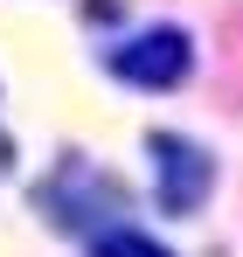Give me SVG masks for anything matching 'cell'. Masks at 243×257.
Returning a JSON list of instances; mask_svg holds the SVG:
<instances>
[{
	"label": "cell",
	"instance_id": "obj_1",
	"mask_svg": "<svg viewBox=\"0 0 243 257\" xmlns=\"http://www.w3.org/2000/svg\"><path fill=\"white\" fill-rule=\"evenodd\" d=\"M104 70L125 90H181L195 77V35L181 21H153V28H132L125 42L104 49Z\"/></svg>",
	"mask_w": 243,
	"mask_h": 257
},
{
	"label": "cell",
	"instance_id": "obj_3",
	"mask_svg": "<svg viewBox=\"0 0 243 257\" xmlns=\"http://www.w3.org/2000/svg\"><path fill=\"white\" fill-rule=\"evenodd\" d=\"M83 257H174L153 236V229H132V222H104V229H90L83 236Z\"/></svg>",
	"mask_w": 243,
	"mask_h": 257
},
{
	"label": "cell",
	"instance_id": "obj_2",
	"mask_svg": "<svg viewBox=\"0 0 243 257\" xmlns=\"http://www.w3.org/2000/svg\"><path fill=\"white\" fill-rule=\"evenodd\" d=\"M146 160H153V202L160 215H202L215 195V153L188 132H146Z\"/></svg>",
	"mask_w": 243,
	"mask_h": 257
},
{
	"label": "cell",
	"instance_id": "obj_4",
	"mask_svg": "<svg viewBox=\"0 0 243 257\" xmlns=\"http://www.w3.org/2000/svg\"><path fill=\"white\" fill-rule=\"evenodd\" d=\"M7 160H14V146H7V132H0V167H7Z\"/></svg>",
	"mask_w": 243,
	"mask_h": 257
}]
</instances>
